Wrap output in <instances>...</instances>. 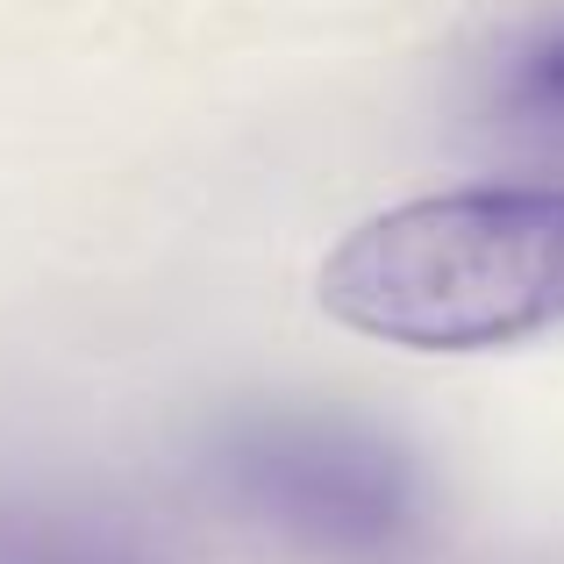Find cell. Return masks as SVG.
Returning a JSON list of instances; mask_svg holds the SVG:
<instances>
[{"mask_svg":"<svg viewBox=\"0 0 564 564\" xmlns=\"http://www.w3.org/2000/svg\"><path fill=\"white\" fill-rule=\"evenodd\" d=\"M344 329L408 350H494L564 322V193H443L350 229L322 264Z\"/></svg>","mask_w":564,"mask_h":564,"instance_id":"6da1fadb","label":"cell"},{"mask_svg":"<svg viewBox=\"0 0 564 564\" xmlns=\"http://www.w3.org/2000/svg\"><path fill=\"white\" fill-rule=\"evenodd\" d=\"M215 471L258 522L336 557H379L414 529V471L372 429L258 414L215 443Z\"/></svg>","mask_w":564,"mask_h":564,"instance_id":"7a4b0ae2","label":"cell"},{"mask_svg":"<svg viewBox=\"0 0 564 564\" xmlns=\"http://www.w3.org/2000/svg\"><path fill=\"white\" fill-rule=\"evenodd\" d=\"M0 564H151L143 543L94 514L36 508V500H0Z\"/></svg>","mask_w":564,"mask_h":564,"instance_id":"3957f363","label":"cell"},{"mask_svg":"<svg viewBox=\"0 0 564 564\" xmlns=\"http://www.w3.org/2000/svg\"><path fill=\"white\" fill-rule=\"evenodd\" d=\"M494 122L514 137H564V14L536 22L494 72Z\"/></svg>","mask_w":564,"mask_h":564,"instance_id":"277c9868","label":"cell"}]
</instances>
